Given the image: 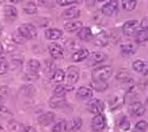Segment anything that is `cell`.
<instances>
[{"instance_id": "obj_1", "label": "cell", "mask_w": 148, "mask_h": 132, "mask_svg": "<svg viewBox=\"0 0 148 132\" xmlns=\"http://www.w3.org/2000/svg\"><path fill=\"white\" fill-rule=\"evenodd\" d=\"M113 74V69L110 66L97 67L92 70V80L94 81H103L107 82Z\"/></svg>"}, {"instance_id": "obj_2", "label": "cell", "mask_w": 148, "mask_h": 132, "mask_svg": "<svg viewBox=\"0 0 148 132\" xmlns=\"http://www.w3.org/2000/svg\"><path fill=\"white\" fill-rule=\"evenodd\" d=\"M139 28H140V21L133 19V20H128L123 24L122 31L126 36H134L139 31Z\"/></svg>"}, {"instance_id": "obj_3", "label": "cell", "mask_w": 148, "mask_h": 132, "mask_svg": "<svg viewBox=\"0 0 148 132\" xmlns=\"http://www.w3.org/2000/svg\"><path fill=\"white\" fill-rule=\"evenodd\" d=\"M87 109L92 114H101L104 111V104L98 99H91L87 104Z\"/></svg>"}, {"instance_id": "obj_4", "label": "cell", "mask_w": 148, "mask_h": 132, "mask_svg": "<svg viewBox=\"0 0 148 132\" xmlns=\"http://www.w3.org/2000/svg\"><path fill=\"white\" fill-rule=\"evenodd\" d=\"M19 32L25 37L26 39H32L37 36V29L32 25V24H23V25L18 29Z\"/></svg>"}, {"instance_id": "obj_5", "label": "cell", "mask_w": 148, "mask_h": 132, "mask_svg": "<svg viewBox=\"0 0 148 132\" xmlns=\"http://www.w3.org/2000/svg\"><path fill=\"white\" fill-rule=\"evenodd\" d=\"M91 127L96 132H100V131L104 130V127H106V117L103 114H96L92 118Z\"/></svg>"}, {"instance_id": "obj_6", "label": "cell", "mask_w": 148, "mask_h": 132, "mask_svg": "<svg viewBox=\"0 0 148 132\" xmlns=\"http://www.w3.org/2000/svg\"><path fill=\"white\" fill-rule=\"evenodd\" d=\"M119 8V1L117 0H110L109 3L104 4V6L102 7V12L106 16H114Z\"/></svg>"}, {"instance_id": "obj_7", "label": "cell", "mask_w": 148, "mask_h": 132, "mask_svg": "<svg viewBox=\"0 0 148 132\" xmlns=\"http://www.w3.org/2000/svg\"><path fill=\"white\" fill-rule=\"evenodd\" d=\"M79 79V70L76 67H69L68 69V74H66V80L69 86H72L78 81Z\"/></svg>"}, {"instance_id": "obj_8", "label": "cell", "mask_w": 148, "mask_h": 132, "mask_svg": "<svg viewBox=\"0 0 148 132\" xmlns=\"http://www.w3.org/2000/svg\"><path fill=\"white\" fill-rule=\"evenodd\" d=\"M129 112L132 115H135V117H141L145 114L146 112V107L141 104V102H133L130 104L129 106Z\"/></svg>"}, {"instance_id": "obj_9", "label": "cell", "mask_w": 148, "mask_h": 132, "mask_svg": "<svg viewBox=\"0 0 148 132\" xmlns=\"http://www.w3.org/2000/svg\"><path fill=\"white\" fill-rule=\"evenodd\" d=\"M82 126V119L81 118H73L71 122L65 124V132H75L77 130H79Z\"/></svg>"}, {"instance_id": "obj_10", "label": "cell", "mask_w": 148, "mask_h": 132, "mask_svg": "<svg viewBox=\"0 0 148 132\" xmlns=\"http://www.w3.org/2000/svg\"><path fill=\"white\" fill-rule=\"evenodd\" d=\"M49 51H50V55L55 58H59L64 54V49L62 48V45H59L57 43H52L49 45Z\"/></svg>"}, {"instance_id": "obj_11", "label": "cell", "mask_w": 148, "mask_h": 132, "mask_svg": "<svg viewBox=\"0 0 148 132\" xmlns=\"http://www.w3.org/2000/svg\"><path fill=\"white\" fill-rule=\"evenodd\" d=\"M110 41V35L109 32H101L100 35H97V37L95 38V45L97 46H106Z\"/></svg>"}, {"instance_id": "obj_12", "label": "cell", "mask_w": 148, "mask_h": 132, "mask_svg": "<svg viewBox=\"0 0 148 132\" xmlns=\"http://www.w3.org/2000/svg\"><path fill=\"white\" fill-rule=\"evenodd\" d=\"M88 57H89V51L87 49H79L76 53L72 54L71 59L73 62H81V61H84V59L88 58Z\"/></svg>"}, {"instance_id": "obj_13", "label": "cell", "mask_w": 148, "mask_h": 132, "mask_svg": "<svg viewBox=\"0 0 148 132\" xmlns=\"http://www.w3.org/2000/svg\"><path fill=\"white\" fill-rule=\"evenodd\" d=\"M92 97V91L88 87H81L77 91V98L81 100H88Z\"/></svg>"}, {"instance_id": "obj_14", "label": "cell", "mask_w": 148, "mask_h": 132, "mask_svg": "<svg viewBox=\"0 0 148 132\" xmlns=\"http://www.w3.org/2000/svg\"><path fill=\"white\" fill-rule=\"evenodd\" d=\"M89 58H90V63L91 64H98V63L103 62L104 59H107V55L101 53V51H96V53H92Z\"/></svg>"}, {"instance_id": "obj_15", "label": "cell", "mask_w": 148, "mask_h": 132, "mask_svg": "<svg viewBox=\"0 0 148 132\" xmlns=\"http://www.w3.org/2000/svg\"><path fill=\"white\" fill-rule=\"evenodd\" d=\"M49 104H50V106L52 109L60 107L65 104V98H64V95H53V97L50 99V101H49Z\"/></svg>"}, {"instance_id": "obj_16", "label": "cell", "mask_w": 148, "mask_h": 132, "mask_svg": "<svg viewBox=\"0 0 148 132\" xmlns=\"http://www.w3.org/2000/svg\"><path fill=\"white\" fill-rule=\"evenodd\" d=\"M4 15H5V18L8 19V20H13L17 18V15H18V12H17V8L14 6H5L4 8Z\"/></svg>"}, {"instance_id": "obj_17", "label": "cell", "mask_w": 148, "mask_h": 132, "mask_svg": "<svg viewBox=\"0 0 148 132\" xmlns=\"http://www.w3.org/2000/svg\"><path fill=\"white\" fill-rule=\"evenodd\" d=\"M53 119H55L53 113H51V112H47V113L42 114V115L38 118V122H39V124H40V125L46 126V125H49V124H51V123L53 122Z\"/></svg>"}, {"instance_id": "obj_18", "label": "cell", "mask_w": 148, "mask_h": 132, "mask_svg": "<svg viewBox=\"0 0 148 132\" xmlns=\"http://www.w3.org/2000/svg\"><path fill=\"white\" fill-rule=\"evenodd\" d=\"M63 18L64 19H76L79 17V10L75 8V7H71V8H68L63 12Z\"/></svg>"}, {"instance_id": "obj_19", "label": "cell", "mask_w": 148, "mask_h": 132, "mask_svg": "<svg viewBox=\"0 0 148 132\" xmlns=\"http://www.w3.org/2000/svg\"><path fill=\"white\" fill-rule=\"evenodd\" d=\"M78 38L82 41H90L92 38V31L90 28H82L78 31Z\"/></svg>"}, {"instance_id": "obj_20", "label": "cell", "mask_w": 148, "mask_h": 132, "mask_svg": "<svg viewBox=\"0 0 148 132\" xmlns=\"http://www.w3.org/2000/svg\"><path fill=\"white\" fill-rule=\"evenodd\" d=\"M45 36L47 39L53 41V39H59L62 37V31L58 29H47L45 31Z\"/></svg>"}, {"instance_id": "obj_21", "label": "cell", "mask_w": 148, "mask_h": 132, "mask_svg": "<svg viewBox=\"0 0 148 132\" xmlns=\"http://www.w3.org/2000/svg\"><path fill=\"white\" fill-rule=\"evenodd\" d=\"M64 28L69 32H76L82 29V23L81 21H69V23H65Z\"/></svg>"}, {"instance_id": "obj_22", "label": "cell", "mask_w": 148, "mask_h": 132, "mask_svg": "<svg viewBox=\"0 0 148 132\" xmlns=\"http://www.w3.org/2000/svg\"><path fill=\"white\" fill-rule=\"evenodd\" d=\"M133 69L141 74H148V67L142 61H135L133 63Z\"/></svg>"}, {"instance_id": "obj_23", "label": "cell", "mask_w": 148, "mask_h": 132, "mask_svg": "<svg viewBox=\"0 0 148 132\" xmlns=\"http://www.w3.org/2000/svg\"><path fill=\"white\" fill-rule=\"evenodd\" d=\"M123 102H125V99H123L122 97H120V95H116V97H114L113 99H110V101H109L110 109H112V110H116L117 107H120Z\"/></svg>"}, {"instance_id": "obj_24", "label": "cell", "mask_w": 148, "mask_h": 132, "mask_svg": "<svg viewBox=\"0 0 148 132\" xmlns=\"http://www.w3.org/2000/svg\"><path fill=\"white\" fill-rule=\"evenodd\" d=\"M143 91V86L142 85H136V86H133L128 93H127V98H135V97H138V95Z\"/></svg>"}, {"instance_id": "obj_25", "label": "cell", "mask_w": 148, "mask_h": 132, "mask_svg": "<svg viewBox=\"0 0 148 132\" xmlns=\"http://www.w3.org/2000/svg\"><path fill=\"white\" fill-rule=\"evenodd\" d=\"M116 79L119 81H123V82L129 81L130 80V73H129L127 69H121L119 73L116 74Z\"/></svg>"}, {"instance_id": "obj_26", "label": "cell", "mask_w": 148, "mask_h": 132, "mask_svg": "<svg viewBox=\"0 0 148 132\" xmlns=\"http://www.w3.org/2000/svg\"><path fill=\"white\" fill-rule=\"evenodd\" d=\"M136 4H138V0H122V7L129 12L136 7Z\"/></svg>"}, {"instance_id": "obj_27", "label": "cell", "mask_w": 148, "mask_h": 132, "mask_svg": "<svg viewBox=\"0 0 148 132\" xmlns=\"http://www.w3.org/2000/svg\"><path fill=\"white\" fill-rule=\"evenodd\" d=\"M135 53V46L133 44H123L121 46V54L125 56H129Z\"/></svg>"}, {"instance_id": "obj_28", "label": "cell", "mask_w": 148, "mask_h": 132, "mask_svg": "<svg viewBox=\"0 0 148 132\" xmlns=\"http://www.w3.org/2000/svg\"><path fill=\"white\" fill-rule=\"evenodd\" d=\"M135 39H136L138 43H145V42H148V31L140 30L139 32H136Z\"/></svg>"}, {"instance_id": "obj_29", "label": "cell", "mask_w": 148, "mask_h": 132, "mask_svg": "<svg viewBox=\"0 0 148 132\" xmlns=\"http://www.w3.org/2000/svg\"><path fill=\"white\" fill-rule=\"evenodd\" d=\"M51 79H52L55 82H62V81L65 79V73H64V70H62V69H56V70H55V73H53V75L51 76Z\"/></svg>"}, {"instance_id": "obj_30", "label": "cell", "mask_w": 148, "mask_h": 132, "mask_svg": "<svg viewBox=\"0 0 148 132\" xmlns=\"http://www.w3.org/2000/svg\"><path fill=\"white\" fill-rule=\"evenodd\" d=\"M55 64H53V62H51V61H45V74L49 76V77H51L52 75H53V73H55Z\"/></svg>"}, {"instance_id": "obj_31", "label": "cell", "mask_w": 148, "mask_h": 132, "mask_svg": "<svg viewBox=\"0 0 148 132\" xmlns=\"http://www.w3.org/2000/svg\"><path fill=\"white\" fill-rule=\"evenodd\" d=\"M40 69V63L38 61H36V59H31L29 62V70L32 71L33 74H37Z\"/></svg>"}, {"instance_id": "obj_32", "label": "cell", "mask_w": 148, "mask_h": 132, "mask_svg": "<svg viewBox=\"0 0 148 132\" xmlns=\"http://www.w3.org/2000/svg\"><path fill=\"white\" fill-rule=\"evenodd\" d=\"M147 129H148V124H147V122H145V120H140V122L136 123V125H135V127H134V132H146Z\"/></svg>"}, {"instance_id": "obj_33", "label": "cell", "mask_w": 148, "mask_h": 132, "mask_svg": "<svg viewBox=\"0 0 148 132\" xmlns=\"http://www.w3.org/2000/svg\"><path fill=\"white\" fill-rule=\"evenodd\" d=\"M65 45H66V48H68L69 50H76V49H78V48H81L79 42L76 41V39H69V41L65 43ZM78 50H79V49H78Z\"/></svg>"}, {"instance_id": "obj_34", "label": "cell", "mask_w": 148, "mask_h": 132, "mask_svg": "<svg viewBox=\"0 0 148 132\" xmlns=\"http://www.w3.org/2000/svg\"><path fill=\"white\" fill-rule=\"evenodd\" d=\"M92 87L96 89V91H104L107 89L108 87V83L107 82H103V81H92Z\"/></svg>"}, {"instance_id": "obj_35", "label": "cell", "mask_w": 148, "mask_h": 132, "mask_svg": "<svg viewBox=\"0 0 148 132\" xmlns=\"http://www.w3.org/2000/svg\"><path fill=\"white\" fill-rule=\"evenodd\" d=\"M7 70H8V63L6 61V58L0 57V75L6 74Z\"/></svg>"}, {"instance_id": "obj_36", "label": "cell", "mask_w": 148, "mask_h": 132, "mask_svg": "<svg viewBox=\"0 0 148 132\" xmlns=\"http://www.w3.org/2000/svg\"><path fill=\"white\" fill-rule=\"evenodd\" d=\"M24 11H25V13H27V15H34L37 12V6L33 3H29L25 7H24Z\"/></svg>"}, {"instance_id": "obj_37", "label": "cell", "mask_w": 148, "mask_h": 132, "mask_svg": "<svg viewBox=\"0 0 148 132\" xmlns=\"http://www.w3.org/2000/svg\"><path fill=\"white\" fill-rule=\"evenodd\" d=\"M12 37H13V41L17 42V43H24V42H25V39H26V38L19 32V30H17L16 32H13V36H12Z\"/></svg>"}, {"instance_id": "obj_38", "label": "cell", "mask_w": 148, "mask_h": 132, "mask_svg": "<svg viewBox=\"0 0 148 132\" xmlns=\"http://www.w3.org/2000/svg\"><path fill=\"white\" fill-rule=\"evenodd\" d=\"M72 88H65L64 86H57L56 88H55V91H53V93H55V95H64L68 91H71Z\"/></svg>"}, {"instance_id": "obj_39", "label": "cell", "mask_w": 148, "mask_h": 132, "mask_svg": "<svg viewBox=\"0 0 148 132\" xmlns=\"http://www.w3.org/2000/svg\"><path fill=\"white\" fill-rule=\"evenodd\" d=\"M129 127H130V124H129L128 119L127 118L121 119V122H120V129L123 130V131H127V130H129Z\"/></svg>"}, {"instance_id": "obj_40", "label": "cell", "mask_w": 148, "mask_h": 132, "mask_svg": "<svg viewBox=\"0 0 148 132\" xmlns=\"http://www.w3.org/2000/svg\"><path fill=\"white\" fill-rule=\"evenodd\" d=\"M10 115H11V112L6 109L5 106H0V117H3V118H10Z\"/></svg>"}, {"instance_id": "obj_41", "label": "cell", "mask_w": 148, "mask_h": 132, "mask_svg": "<svg viewBox=\"0 0 148 132\" xmlns=\"http://www.w3.org/2000/svg\"><path fill=\"white\" fill-rule=\"evenodd\" d=\"M81 0H57V3L60 6H66V5H71V4H75V3H79Z\"/></svg>"}, {"instance_id": "obj_42", "label": "cell", "mask_w": 148, "mask_h": 132, "mask_svg": "<svg viewBox=\"0 0 148 132\" xmlns=\"http://www.w3.org/2000/svg\"><path fill=\"white\" fill-rule=\"evenodd\" d=\"M63 127L65 129V123H64V122H59V123H57V124L53 126L52 131H53V132H62Z\"/></svg>"}, {"instance_id": "obj_43", "label": "cell", "mask_w": 148, "mask_h": 132, "mask_svg": "<svg viewBox=\"0 0 148 132\" xmlns=\"http://www.w3.org/2000/svg\"><path fill=\"white\" fill-rule=\"evenodd\" d=\"M140 30L148 31V19H143V20L140 23Z\"/></svg>"}, {"instance_id": "obj_44", "label": "cell", "mask_w": 148, "mask_h": 132, "mask_svg": "<svg viewBox=\"0 0 148 132\" xmlns=\"http://www.w3.org/2000/svg\"><path fill=\"white\" fill-rule=\"evenodd\" d=\"M8 94V88L6 86H3V87H0V95L4 98H6V95Z\"/></svg>"}, {"instance_id": "obj_45", "label": "cell", "mask_w": 148, "mask_h": 132, "mask_svg": "<svg viewBox=\"0 0 148 132\" xmlns=\"http://www.w3.org/2000/svg\"><path fill=\"white\" fill-rule=\"evenodd\" d=\"M24 132H36V129L32 127V126H26L24 129Z\"/></svg>"}, {"instance_id": "obj_46", "label": "cell", "mask_w": 148, "mask_h": 132, "mask_svg": "<svg viewBox=\"0 0 148 132\" xmlns=\"http://www.w3.org/2000/svg\"><path fill=\"white\" fill-rule=\"evenodd\" d=\"M85 3H87L88 6H94L95 5V0H85Z\"/></svg>"}, {"instance_id": "obj_47", "label": "cell", "mask_w": 148, "mask_h": 132, "mask_svg": "<svg viewBox=\"0 0 148 132\" xmlns=\"http://www.w3.org/2000/svg\"><path fill=\"white\" fill-rule=\"evenodd\" d=\"M11 3H13V4H18V3H20V1H23V0H10Z\"/></svg>"}, {"instance_id": "obj_48", "label": "cell", "mask_w": 148, "mask_h": 132, "mask_svg": "<svg viewBox=\"0 0 148 132\" xmlns=\"http://www.w3.org/2000/svg\"><path fill=\"white\" fill-rule=\"evenodd\" d=\"M4 100H5V98H4V97H1V95H0V106H1V105H3Z\"/></svg>"}, {"instance_id": "obj_49", "label": "cell", "mask_w": 148, "mask_h": 132, "mask_svg": "<svg viewBox=\"0 0 148 132\" xmlns=\"http://www.w3.org/2000/svg\"><path fill=\"white\" fill-rule=\"evenodd\" d=\"M4 53V48H3V45L1 44H0V55H1Z\"/></svg>"}, {"instance_id": "obj_50", "label": "cell", "mask_w": 148, "mask_h": 132, "mask_svg": "<svg viewBox=\"0 0 148 132\" xmlns=\"http://www.w3.org/2000/svg\"><path fill=\"white\" fill-rule=\"evenodd\" d=\"M0 132H5V130H4V127L1 125H0Z\"/></svg>"}, {"instance_id": "obj_51", "label": "cell", "mask_w": 148, "mask_h": 132, "mask_svg": "<svg viewBox=\"0 0 148 132\" xmlns=\"http://www.w3.org/2000/svg\"><path fill=\"white\" fill-rule=\"evenodd\" d=\"M1 33H3V26L0 25V35H1Z\"/></svg>"}, {"instance_id": "obj_52", "label": "cell", "mask_w": 148, "mask_h": 132, "mask_svg": "<svg viewBox=\"0 0 148 132\" xmlns=\"http://www.w3.org/2000/svg\"><path fill=\"white\" fill-rule=\"evenodd\" d=\"M97 1H101V3H103V1H106V0H97Z\"/></svg>"}, {"instance_id": "obj_53", "label": "cell", "mask_w": 148, "mask_h": 132, "mask_svg": "<svg viewBox=\"0 0 148 132\" xmlns=\"http://www.w3.org/2000/svg\"><path fill=\"white\" fill-rule=\"evenodd\" d=\"M3 1H4V0H0V3H3Z\"/></svg>"}, {"instance_id": "obj_54", "label": "cell", "mask_w": 148, "mask_h": 132, "mask_svg": "<svg viewBox=\"0 0 148 132\" xmlns=\"http://www.w3.org/2000/svg\"><path fill=\"white\" fill-rule=\"evenodd\" d=\"M147 105H148V98H147Z\"/></svg>"}]
</instances>
